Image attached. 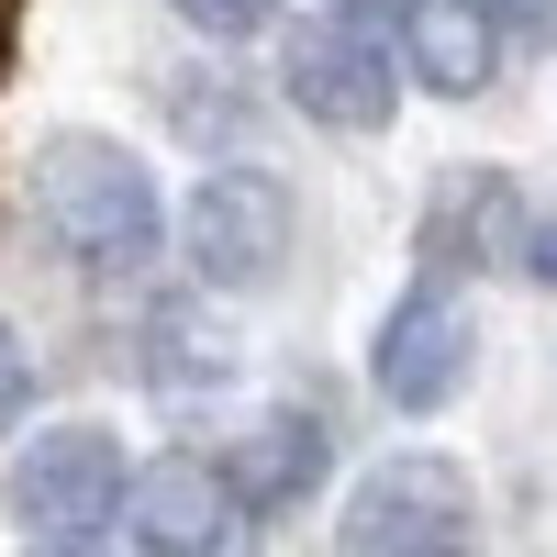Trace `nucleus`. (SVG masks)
Masks as SVG:
<instances>
[{
  "label": "nucleus",
  "mask_w": 557,
  "mask_h": 557,
  "mask_svg": "<svg viewBox=\"0 0 557 557\" xmlns=\"http://www.w3.org/2000/svg\"><path fill=\"white\" fill-rule=\"evenodd\" d=\"M34 223L57 235L89 278H134L157 246H168V201L134 146L112 134H57V146L34 157Z\"/></svg>",
  "instance_id": "f257e3e1"
},
{
  "label": "nucleus",
  "mask_w": 557,
  "mask_h": 557,
  "mask_svg": "<svg viewBox=\"0 0 557 557\" xmlns=\"http://www.w3.org/2000/svg\"><path fill=\"white\" fill-rule=\"evenodd\" d=\"M0 491H12V524L34 546H101L123 524L134 469H123V435H101V424H45V435H23V457H12Z\"/></svg>",
  "instance_id": "f03ea898"
},
{
  "label": "nucleus",
  "mask_w": 557,
  "mask_h": 557,
  "mask_svg": "<svg viewBox=\"0 0 557 557\" xmlns=\"http://www.w3.org/2000/svg\"><path fill=\"white\" fill-rule=\"evenodd\" d=\"M469 524H480L469 469L435 457V446H401V457H380V469L346 491L335 546L346 557H469Z\"/></svg>",
  "instance_id": "7ed1b4c3"
},
{
  "label": "nucleus",
  "mask_w": 557,
  "mask_h": 557,
  "mask_svg": "<svg viewBox=\"0 0 557 557\" xmlns=\"http://www.w3.org/2000/svg\"><path fill=\"white\" fill-rule=\"evenodd\" d=\"M178 257H190L201 290H257L290 257V190L268 168H212L190 201H178Z\"/></svg>",
  "instance_id": "20e7f679"
},
{
  "label": "nucleus",
  "mask_w": 557,
  "mask_h": 557,
  "mask_svg": "<svg viewBox=\"0 0 557 557\" xmlns=\"http://www.w3.org/2000/svg\"><path fill=\"white\" fill-rule=\"evenodd\" d=\"M469 357H480L469 301H457L446 278H412V290L380 312V335H368V380H380L391 412H446L469 391Z\"/></svg>",
  "instance_id": "39448f33"
},
{
  "label": "nucleus",
  "mask_w": 557,
  "mask_h": 557,
  "mask_svg": "<svg viewBox=\"0 0 557 557\" xmlns=\"http://www.w3.org/2000/svg\"><path fill=\"white\" fill-rule=\"evenodd\" d=\"M278 89H290V112H312L323 134H380L401 112V67L380 34H357L335 12L290 23V45H278Z\"/></svg>",
  "instance_id": "423d86ee"
},
{
  "label": "nucleus",
  "mask_w": 557,
  "mask_h": 557,
  "mask_svg": "<svg viewBox=\"0 0 557 557\" xmlns=\"http://www.w3.org/2000/svg\"><path fill=\"white\" fill-rule=\"evenodd\" d=\"M123 546L134 557H246L257 513L223 491L212 457H157V469H134V491H123Z\"/></svg>",
  "instance_id": "0eeeda50"
},
{
  "label": "nucleus",
  "mask_w": 557,
  "mask_h": 557,
  "mask_svg": "<svg viewBox=\"0 0 557 557\" xmlns=\"http://www.w3.org/2000/svg\"><path fill=\"white\" fill-rule=\"evenodd\" d=\"M212 469H223V491H235L246 513H290V502L323 491V469H335V435H323L301 401H278V412H257V424L212 457Z\"/></svg>",
  "instance_id": "6e6552de"
},
{
  "label": "nucleus",
  "mask_w": 557,
  "mask_h": 557,
  "mask_svg": "<svg viewBox=\"0 0 557 557\" xmlns=\"http://www.w3.org/2000/svg\"><path fill=\"white\" fill-rule=\"evenodd\" d=\"M513 235H524L513 178H502V168H457V178H435V212H424V278L457 290V268L513 257Z\"/></svg>",
  "instance_id": "1a4fd4ad"
},
{
  "label": "nucleus",
  "mask_w": 557,
  "mask_h": 557,
  "mask_svg": "<svg viewBox=\"0 0 557 557\" xmlns=\"http://www.w3.org/2000/svg\"><path fill=\"white\" fill-rule=\"evenodd\" d=\"M401 67L435 89V101H480L491 67H502V34L480 0H412L401 12Z\"/></svg>",
  "instance_id": "9d476101"
},
{
  "label": "nucleus",
  "mask_w": 557,
  "mask_h": 557,
  "mask_svg": "<svg viewBox=\"0 0 557 557\" xmlns=\"http://www.w3.org/2000/svg\"><path fill=\"white\" fill-rule=\"evenodd\" d=\"M235 323H223L212 301H157L146 312V380L157 391H178V401H190V391H223V380H235Z\"/></svg>",
  "instance_id": "9b49d317"
},
{
  "label": "nucleus",
  "mask_w": 557,
  "mask_h": 557,
  "mask_svg": "<svg viewBox=\"0 0 557 557\" xmlns=\"http://www.w3.org/2000/svg\"><path fill=\"white\" fill-rule=\"evenodd\" d=\"M190 34H212V45H235V34H268L278 23V0H168Z\"/></svg>",
  "instance_id": "f8f14e48"
},
{
  "label": "nucleus",
  "mask_w": 557,
  "mask_h": 557,
  "mask_svg": "<svg viewBox=\"0 0 557 557\" xmlns=\"http://www.w3.org/2000/svg\"><path fill=\"white\" fill-rule=\"evenodd\" d=\"M502 45H557V0H480Z\"/></svg>",
  "instance_id": "ddd939ff"
},
{
  "label": "nucleus",
  "mask_w": 557,
  "mask_h": 557,
  "mask_svg": "<svg viewBox=\"0 0 557 557\" xmlns=\"http://www.w3.org/2000/svg\"><path fill=\"white\" fill-rule=\"evenodd\" d=\"M23 401H34V346L0 323V424H23Z\"/></svg>",
  "instance_id": "4468645a"
},
{
  "label": "nucleus",
  "mask_w": 557,
  "mask_h": 557,
  "mask_svg": "<svg viewBox=\"0 0 557 557\" xmlns=\"http://www.w3.org/2000/svg\"><path fill=\"white\" fill-rule=\"evenodd\" d=\"M513 268L535 278V290H557V212H524V235H513Z\"/></svg>",
  "instance_id": "2eb2a0df"
},
{
  "label": "nucleus",
  "mask_w": 557,
  "mask_h": 557,
  "mask_svg": "<svg viewBox=\"0 0 557 557\" xmlns=\"http://www.w3.org/2000/svg\"><path fill=\"white\" fill-rule=\"evenodd\" d=\"M323 12L357 23V34H380V23H401V12H412V0H323Z\"/></svg>",
  "instance_id": "dca6fc26"
},
{
  "label": "nucleus",
  "mask_w": 557,
  "mask_h": 557,
  "mask_svg": "<svg viewBox=\"0 0 557 557\" xmlns=\"http://www.w3.org/2000/svg\"><path fill=\"white\" fill-rule=\"evenodd\" d=\"M23 557H101V546H23Z\"/></svg>",
  "instance_id": "f3484780"
},
{
  "label": "nucleus",
  "mask_w": 557,
  "mask_h": 557,
  "mask_svg": "<svg viewBox=\"0 0 557 557\" xmlns=\"http://www.w3.org/2000/svg\"><path fill=\"white\" fill-rule=\"evenodd\" d=\"M0 34H12V0H0Z\"/></svg>",
  "instance_id": "a211bd4d"
}]
</instances>
